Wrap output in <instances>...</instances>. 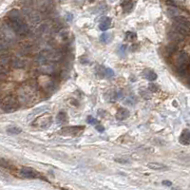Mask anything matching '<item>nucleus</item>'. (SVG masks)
Masks as SVG:
<instances>
[{
    "label": "nucleus",
    "mask_w": 190,
    "mask_h": 190,
    "mask_svg": "<svg viewBox=\"0 0 190 190\" xmlns=\"http://www.w3.org/2000/svg\"><path fill=\"white\" fill-rule=\"evenodd\" d=\"M135 103H136V98L134 97L133 95H131L129 96V97H127L126 100L125 101V104L126 106H133V105H135Z\"/></svg>",
    "instance_id": "obj_22"
},
{
    "label": "nucleus",
    "mask_w": 190,
    "mask_h": 190,
    "mask_svg": "<svg viewBox=\"0 0 190 190\" xmlns=\"http://www.w3.org/2000/svg\"><path fill=\"white\" fill-rule=\"evenodd\" d=\"M176 50H177V46L174 44H172V45H168V46L167 47V53L168 55H170V54H173Z\"/></svg>",
    "instance_id": "obj_23"
},
{
    "label": "nucleus",
    "mask_w": 190,
    "mask_h": 190,
    "mask_svg": "<svg viewBox=\"0 0 190 190\" xmlns=\"http://www.w3.org/2000/svg\"><path fill=\"white\" fill-rule=\"evenodd\" d=\"M112 40V34L111 33H108V32H104L101 34L100 36V41L105 44H108L111 42Z\"/></svg>",
    "instance_id": "obj_18"
},
{
    "label": "nucleus",
    "mask_w": 190,
    "mask_h": 190,
    "mask_svg": "<svg viewBox=\"0 0 190 190\" xmlns=\"http://www.w3.org/2000/svg\"><path fill=\"white\" fill-rule=\"evenodd\" d=\"M84 126H70V127H64L62 129V134L64 135H75L79 131H82L84 129Z\"/></svg>",
    "instance_id": "obj_8"
},
{
    "label": "nucleus",
    "mask_w": 190,
    "mask_h": 190,
    "mask_svg": "<svg viewBox=\"0 0 190 190\" xmlns=\"http://www.w3.org/2000/svg\"><path fill=\"white\" fill-rule=\"evenodd\" d=\"M106 76L108 78H111L114 76V71L109 68H106Z\"/></svg>",
    "instance_id": "obj_27"
},
{
    "label": "nucleus",
    "mask_w": 190,
    "mask_h": 190,
    "mask_svg": "<svg viewBox=\"0 0 190 190\" xmlns=\"http://www.w3.org/2000/svg\"><path fill=\"white\" fill-rule=\"evenodd\" d=\"M167 15L172 19H174L175 17H177L178 15H180V12L178 11V9H176L174 6L173 7H169V8L167 9Z\"/></svg>",
    "instance_id": "obj_17"
},
{
    "label": "nucleus",
    "mask_w": 190,
    "mask_h": 190,
    "mask_svg": "<svg viewBox=\"0 0 190 190\" xmlns=\"http://www.w3.org/2000/svg\"><path fill=\"white\" fill-rule=\"evenodd\" d=\"M129 110L126 108H120L116 113V119L119 121H124L129 117Z\"/></svg>",
    "instance_id": "obj_11"
},
{
    "label": "nucleus",
    "mask_w": 190,
    "mask_h": 190,
    "mask_svg": "<svg viewBox=\"0 0 190 190\" xmlns=\"http://www.w3.org/2000/svg\"><path fill=\"white\" fill-rule=\"evenodd\" d=\"M180 143L184 146H189L190 144V129H184L180 136Z\"/></svg>",
    "instance_id": "obj_10"
},
{
    "label": "nucleus",
    "mask_w": 190,
    "mask_h": 190,
    "mask_svg": "<svg viewBox=\"0 0 190 190\" xmlns=\"http://www.w3.org/2000/svg\"><path fill=\"white\" fill-rule=\"evenodd\" d=\"M50 123H51V117L49 115V114H46V115L38 117V118L35 120V122H34L33 126L38 127V129H46L50 126Z\"/></svg>",
    "instance_id": "obj_5"
},
{
    "label": "nucleus",
    "mask_w": 190,
    "mask_h": 190,
    "mask_svg": "<svg viewBox=\"0 0 190 190\" xmlns=\"http://www.w3.org/2000/svg\"><path fill=\"white\" fill-rule=\"evenodd\" d=\"M67 119H68L67 114H66V112H64V111L59 112L56 117V121H57L58 124H63L65 122H67Z\"/></svg>",
    "instance_id": "obj_20"
},
{
    "label": "nucleus",
    "mask_w": 190,
    "mask_h": 190,
    "mask_svg": "<svg viewBox=\"0 0 190 190\" xmlns=\"http://www.w3.org/2000/svg\"><path fill=\"white\" fill-rule=\"evenodd\" d=\"M19 106V102L13 96H7L1 102V108L6 113H11L17 110Z\"/></svg>",
    "instance_id": "obj_2"
},
{
    "label": "nucleus",
    "mask_w": 190,
    "mask_h": 190,
    "mask_svg": "<svg viewBox=\"0 0 190 190\" xmlns=\"http://www.w3.org/2000/svg\"><path fill=\"white\" fill-rule=\"evenodd\" d=\"M168 37H169V39H171L173 42H181V41L184 40V35L182 34L181 32H177V30L172 28V30L168 32Z\"/></svg>",
    "instance_id": "obj_9"
},
{
    "label": "nucleus",
    "mask_w": 190,
    "mask_h": 190,
    "mask_svg": "<svg viewBox=\"0 0 190 190\" xmlns=\"http://www.w3.org/2000/svg\"><path fill=\"white\" fill-rule=\"evenodd\" d=\"M59 34H60V36H61L62 38H64V39H65V38H67V37H68V32L67 30H65V29H64V30H60Z\"/></svg>",
    "instance_id": "obj_29"
},
{
    "label": "nucleus",
    "mask_w": 190,
    "mask_h": 190,
    "mask_svg": "<svg viewBox=\"0 0 190 190\" xmlns=\"http://www.w3.org/2000/svg\"><path fill=\"white\" fill-rule=\"evenodd\" d=\"M134 4H135V3H134L133 0H125V1H123L121 6H122L124 12L127 13V12H130L133 10Z\"/></svg>",
    "instance_id": "obj_12"
},
{
    "label": "nucleus",
    "mask_w": 190,
    "mask_h": 190,
    "mask_svg": "<svg viewBox=\"0 0 190 190\" xmlns=\"http://www.w3.org/2000/svg\"><path fill=\"white\" fill-rule=\"evenodd\" d=\"M174 24L172 28L176 30L177 32L184 34V36L189 35L190 34V21L184 16L178 15L173 19Z\"/></svg>",
    "instance_id": "obj_1"
},
{
    "label": "nucleus",
    "mask_w": 190,
    "mask_h": 190,
    "mask_svg": "<svg viewBox=\"0 0 190 190\" xmlns=\"http://www.w3.org/2000/svg\"><path fill=\"white\" fill-rule=\"evenodd\" d=\"M24 15L27 17L28 22L32 26L37 25L41 22V15L37 11H33L32 9L27 8L24 10Z\"/></svg>",
    "instance_id": "obj_3"
},
{
    "label": "nucleus",
    "mask_w": 190,
    "mask_h": 190,
    "mask_svg": "<svg viewBox=\"0 0 190 190\" xmlns=\"http://www.w3.org/2000/svg\"><path fill=\"white\" fill-rule=\"evenodd\" d=\"M6 132L10 135H17L22 132V129L18 126H9L6 129Z\"/></svg>",
    "instance_id": "obj_16"
},
{
    "label": "nucleus",
    "mask_w": 190,
    "mask_h": 190,
    "mask_svg": "<svg viewBox=\"0 0 190 190\" xmlns=\"http://www.w3.org/2000/svg\"><path fill=\"white\" fill-rule=\"evenodd\" d=\"M10 25L12 26L15 34H17L20 37H25L29 34V27H28V25L24 21L15 24H10Z\"/></svg>",
    "instance_id": "obj_4"
},
{
    "label": "nucleus",
    "mask_w": 190,
    "mask_h": 190,
    "mask_svg": "<svg viewBox=\"0 0 190 190\" xmlns=\"http://www.w3.org/2000/svg\"><path fill=\"white\" fill-rule=\"evenodd\" d=\"M110 26H111V19L109 17H104L99 24V29L103 32H106L109 29Z\"/></svg>",
    "instance_id": "obj_13"
},
{
    "label": "nucleus",
    "mask_w": 190,
    "mask_h": 190,
    "mask_svg": "<svg viewBox=\"0 0 190 190\" xmlns=\"http://www.w3.org/2000/svg\"><path fill=\"white\" fill-rule=\"evenodd\" d=\"M124 97V92L122 91H117V99H122Z\"/></svg>",
    "instance_id": "obj_32"
},
{
    "label": "nucleus",
    "mask_w": 190,
    "mask_h": 190,
    "mask_svg": "<svg viewBox=\"0 0 190 190\" xmlns=\"http://www.w3.org/2000/svg\"><path fill=\"white\" fill-rule=\"evenodd\" d=\"M20 175L26 179H35L37 178V173L32 167H22L20 169Z\"/></svg>",
    "instance_id": "obj_7"
},
{
    "label": "nucleus",
    "mask_w": 190,
    "mask_h": 190,
    "mask_svg": "<svg viewBox=\"0 0 190 190\" xmlns=\"http://www.w3.org/2000/svg\"><path fill=\"white\" fill-rule=\"evenodd\" d=\"M163 184H164V185L170 186V185L172 184V182H169V181H164V182H163Z\"/></svg>",
    "instance_id": "obj_34"
},
{
    "label": "nucleus",
    "mask_w": 190,
    "mask_h": 190,
    "mask_svg": "<svg viewBox=\"0 0 190 190\" xmlns=\"http://www.w3.org/2000/svg\"><path fill=\"white\" fill-rule=\"evenodd\" d=\"M87 122L88 124H91V125H96V124H98V121L96 120L95 118H93L92 116H88L87 118Z\"/></svg>",
    "instance_id": "obj_28"
},
{
    "label": "nucleus",
    "mask_w": 190,
    "mask_h": 190,
    "mask_svg": "<svg viewBox=\"0 0 190 190\" xmlns=\"http://www.w3.org/2000/svg\"><path fill=\"white\" fill-rule=\"evenodd\" d=\"M106 11V4L105 3H101L98 7H97V10H96V12L98 13H104Z\"/></svg>",
    "instance_id": "obj_24"
},
{
    "label": "nucleus",
    "mask_w": 190,
    "mask_h": 190,
    "mask_svg": "<svg viewBox=\"0 0 190 190\" xmlns=\"http://www.w3.org/2000/svg\"><path fill=\"white\" fill-rule=\"evenodd\" d=\"M88 1H89V2H93L94 0H88Z\"/></svg>",
    "instance_id": "obj_35"
},
{
    "label": "nucleus",
    "mask_w": 190,
    "mask_h": 190,
    "mask_svg": "<svg viewBox=\"0 0 190 190\" xmlns=\"http://www.w3.org/2000/svg\"><path fill=\"white\" fill-rule=\"evenodd\" d=\"M96 129H97V131H99V132H103V131L105 130V127L101 125H98V126H96Z\"/></svg>",
    "instance_id": "obj_33"
},
{
    "label": "nucleus",
    "mask_w": 190,
    "mask_h": 190,
    "mask_svg": "<svg viewBox=\"0 0 190 190\" xmlns=\"http://www.w3.org/2000/svg\"><path fill=\"white\" fill-rule=\"evenodd\" d=\"M12 66L16 68H22L26 66V62L22 58H15L12 61Z\"/></svg>",
    "instance_id": "obj_19"
},
{
    "label": "nucleus",
    "mask_w": 190,
    "mask_h": 190,
    "mask_svg": "<svg viewBox=\"0 0 190 190\" xmlns=\"http://www.w3.org/2000/svg\"><path fill=\"white\" fill-rule=\"evenodd\" d=\"M8 19L10 24H15V23H20L23 22V16L18 10H12L11 12L8 13Z\"/></svg>",
    "instance_id": "obj_6"
},
{
    "label": "nucleus",
    "mask_w": 190,
    "mask_h": 190,
    "mask_svg": "<svg viewBox=\"0 0 190 190\" xmlns=\"http://www.w3.org/2000/svg\"><path fill=\"white\" fill-rule=\"evenodd\" d=\"M115 161L117 162V163H121V164L129 163V159H124V158H115Z\"/></svg>",
    "instance_id": "obj_30"
},
{
    "label": "nucleus",
    "mask_w": 190,
    "mask_h": 190,
    "mask_svg": "<svg viewBox=\"0 0 190 190\" xmlns=\"http://www.w3.org/2000/svg\"><path fill=\"white\" fill-rule=\"evenodd\" d=\"M143 74H144V77H146L147 80H149V81H155L157 79V74L155 73V72L152 70H149V68L144 70V72H143Z\"/></svg>",
    "instance_id": "obj_14"
},
{
    "label": "nucleus",
    "mask_w": 190,
    "mask_h": 190,
    "mask_svg": "<svg viewBox=\"0 0 190 190\" xmlns=\"http://www.w3.org/2000/svg\"><path fill=\"white\" fill-rule=\"evenodd\" d=\"M127 50V46L126 45H121L118 48V53L121 55V54H125L126 51Z\"/></svg>",
    "instance_id": "obj_25"
},
{
    "label": "nucleus",
    "mask_w": 190,
    "mask_h": 190,
    "mask_svg": "<svg viewBox=\"0 0 190 190\" xmlns=\"http://www.w3.org/2000/svg\"><path fill=\"white\" fill-rule=\"evenodd\" d=\"M72 19H73V15H72L70 12L66 13V20H67L68 22H71Z\"/></svg>",
    "instance_id": "obj_31"
},
{
    "label": "nucleus",
    "mask_w": 190,
    "mask_h": 190,
    "mask_svg": "<svg viewBox=\"0 0 190 190\" xmlns=\"http://www.w3.org/2000/svg\"><path fill=\"white\" fill-rule=\"evenodd\" d=\"M148 88H149V91L151 92H156L158 89H159V87L157 84H153V83H150L149 86H148Z\"/></svg>",
    "instance_id": "obj_26"
},
{
    "label": "nucleus",
    "mask_w": 190,
    "mask_h": 190,
    "mask_svg": "<svg viewBox=\"0 0 190 190\" xmlns=\"http://www.w3.org/2000/svg\"><path fill=\"white\" fill-rule=\"evenodd\" d=\"M125 37H126V40L133 41V40H135L136 38H137V34L135 32H126Z\"/></svg>",
    "instance_id": "obj_21"
},
{
    "label": "nucleus",
    "mask_w": 190,
    "mask_h": 190,
    "mask_svg": "<svg viewBox=\"0 0 190 190\" xmlns=\"http://www.w3.org/2000/svg\"><path fill=\"white\" fill-rule=\"evenodd\" d=\"M147 167L150 169H153V170H165V169L168 168L167 165L158 163H149L147 164Z\"/></svg>",
    "instance_id": "obj_15"
}]
</instances>
